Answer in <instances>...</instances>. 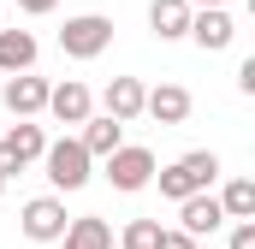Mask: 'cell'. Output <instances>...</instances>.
I'll use <instances>...</instances> for the list:
<instances>
[{
	"mask_svg": "<svg viewBox=\"0 0 255 249\" xmlns=\"http://www.w3.org/2000/svg\"><path fill=\"white\" fill-rule=\"evenodd\" d=\"M48 113H54L60 124H83L89 113H95V95H89V83H77V77L54 83V89H48Z\"/></svg>",
	"mask_w": 255,
	"mask_h": 249,
	"instance_id": "obj_10",
	"label": "cell"
},
{
	"mask_svg": "<svg viewBox=\"0 0 255 249\" xmlns=\"http://www.w3.org/2000/svg\"><path fill=\"white\" fill-rule=\"evenodd\" d=\"M190 42L202 48V54H226V48L238 42V24H232V12H226V6L190 12Z\"/></svg>",
	"mask_w": 255,
	"mask_h": 249,
	"instance_id": "obj_8",
	"label": "cell"
},
{
	"mask_svg": "<svg viewBox=\"0 0 255 249\" xmlns=\"http://www.w3.org/2000/svg\"><path fill=\"white\" fill-rule=\"evenodd\" d=\"M220 178V154L214 148H190V154H178L172 166H160L154 172V184L166 202H184V196H202V190Z\"/></svg>",
	"mask_w": 255,
	"mask_h": 249,
	"instance_id": "obj_1",
	"label": "cell"
},
{
	"mask_svg": "<svg viewBox=\"0 0 255 249\" xmlns=\"http://www.w3.org/2000/svg\"><path fill=\"white\" fill-rule=\"evenodd\" d=\"M142 113L154 124H184L190 119V89H184V83H160V89L142 95Z\"/></svg>",
	"mask_w": 255,
	"mask_h": 249,
	"instance_id": "obj_11",
	"label": "cell"
},
{
	"mask_svg": "<svg viewBox=\"0 0 255 249\" xmlns=\"http://www.w3.org/2000/svg\"><path fill=\"white\" fill-rule=\"evenodd\" d=\"M119 249H160V220H130L119 232Z\"/></svg>",
	"mask_w": 255,
	"mask_h": 249,
	"instance_id": "obj_18",
	"label": "cell"
},
{
	"mask_svg": "<svg viewBox=\"0 0 255 249\" xmlns=\"http://www.w3.org/2000/svg\"><path fill=\"white\" fill-rule=\"evenodd\" d=\"M48 77H36V71H24V77H6V89H0V101H6V113L12 119H36V113H48Z\"/></svg>",
	"mask_w": 255,
	"mask_h": 249,
	"instance_id": "obj_7",
	"label": "cell"
},
{
	"mask_svg": "<svg viewBox=\"0 0 255 249\" xmlns=\"http://www.w3.org/2000/svg\"><path fill=\"white\" fill-rule=\"evenodd\" d=\"M190 12H208V6H226V0H184Z\"/></svg>",
	"mask_w": 255,
	"mask_h": 249,
	"instance_id": "obj_23",
	"label": "cell"
},
{
	"mask_svg": "<svg viewBox=\"0 0 255 249\" xmlns=\"http://www.w3.org/2000/svg\"><path fill=\"white\" fill-rule=\"evenodd\" d=\"M238 89H244V95H255V60L238 65Z\"/></svg>",
	"mask_w": 255,
	"mask_h": 249,
	"instance_id": "obj_21",
	"label": "cell"
},
{
	"mask_svg": "<svg viewBox=\"0 0 255 249\" xmlns=\"http://www.w3.org/2000/svg\"><path fill=\"white\" fill-rule=\"evenodd\" d=\"M18 226H24V238H30V244H60L65 226H71V214H65L60 196H30V202H24V214H18Z\"/></svg>",
	"mask_w": 255,
	"mask_h": 249,
	"instance_id": "obj_6",
	"label": "cell"
},
{
	"mask_svg": "<svg viewBox=\"0 0 255 249\" xmlns=\"http://www.w3.org/2000/svg\"><path fill=\"white\" fill-rule=\"evenodd\" d=\"M60 249H113V226H107L101 214H83V220H71V226H65Z\"/></svg>",
	"mask_w": 255,
	"mask_h": 249,
	"instance_id": "obj_16",
	"label": "cell"
},
{
	"mask_svg": "<svg viewBox=\"0 0 255 249\" xmlns=\"http://www.w3.org/2000/svg\"><path fill=\"white\" fill-rule=\"evenodd\" d=\"M77 142H83V154H89V160H107V154H119V148H125V124L107 119V113H89Z\"/></svg>",
	"mask_w": 255,
	"mask_h": 249,
	"instance_id": "obj_12",
	"label": "cell"
},
{
	"mask_svg": "<svg viewBox=\"0 0 255 249\" xmlns=\"http://www.w3.org/2000/svg\"><path fill=\"white\" fill-rule=\"evenodd\" d=\"M154 172H160V166H154V154H148L142 142H125L119 154H107V184L125 190V196L148 190V184H154Z\"/></svg>",
	"mask_w": 255,
	"mask_h": 249,
	"instance_id": "obj_5",
	"label": "cell"
},
{
	"mask_svg": "<svg viewBox=\"0 0 255 249\" xmlns=\"http://www.w3.org/2000/svg\"><path fill=\"white\" fill-rule=\"evenodd\" d=\"M0 196H6V178H0Z\"/></svg>",
	"mask_w": 255,
	"mask_h": 249,
	"instance_id": "obj_24",
	"label": "cell"
},
{
	"mask_svg": "<svg viewBox=\"0 0 255 249\" xmlns=\"http://www.w3.org/2000/svg\"><path fill=\"white\" fill-rule=\"evenodd\" d=\"M220 214L238 226V220H255V178H232L220 190Z\"/></svg>",
	"mask_w": 255,
	"mask_h": 249,
	"instance_id": "obj_17",
	"label": "cell"
},
{
	"mask_svg": "<svg viewBox=\"0 0 255 249\" xmlns=\"http://www.w3.org/2000/svg\"><path fill=\"white\" fill-rule=\"evenodd\" d=\"M42 166H48V184H54V190H83L89 178H95V172H89L95 160L83 154V142H77V136L48 142V148H42Z\"/></svg>",
	"mask_w": 255,
	"mask_h": 249,
	"instance_id": "obj_2",
	"label": "cell"
},
{
	"mask_svg": "<svg viewBox=\"0 0 255 249\" xmlns=\"http://www.w3.org/2000/svg\"><path fill=\"white\" fill-rule=\"evenodd\" d=\"M226 249H255V220H238V226H232V244Z\"/></svg>",
	"mask_w": 255,
	"mask_h": 249,
	"instance_id": "obj_19",
	"label": "cell"
},
{
	"mask_svg": "<svg viewBox=\"0 0 255 249\" xmlns=\"http://www.w3.org/2000/svg\"><path fill=\"white\" fill-rule=\"evenodd\" d=\"M220 226H226L220 196H208V190H202V196H184V202H178V232H190L196 244H202V238H214Z\"/></svg>",
	"mask_w": 255,
	"mask_h": 249,
	"instance_id": "obj_9",
	"label": "cell"
},
{
	"mask_svg": "<svg viewBox=\"0 0 255 249\" xmlns=\"http://www.w3.org/2000/svg\"><path fill=\"white\" fill-rule=\"evenodd\" d=\"M18 6H24V12H30V18H48V12H54V6H60V0H18Z\"/></svg>",
	"mask_w": 255,
	"mask_h": 249,
	"instance_id": "obj_22",
	"label": "cell"
},
{
	"mask_svg": "<svg viewBox=\"0 0 255 249\" xmlns=\"http://www.w3.org/2000/svg\"><path fill=\"white\" fill-rule=\"evenodd\" d=\"M107 42H113V18H101V12H77V18H65V30H60L65 60H95V54H107Z\"/></svg>",
	"mask_w": 255,
	"mask_h": 249,
	"instance_id": "obj_3",
	"label": "cell"
},
{
	"mask_svg": "<svg viewBox=\"0 0 255 249\" xmlns=\"http://www.w3.org/2000/svg\"><path fill=\"white\" fill-rule=\"evenodd\" d=\"M148 30H154L160 42L190 36V6H184V0H148Z\"/></svg>",
	"mask_w": 255,
	"mask_h": 249,
	"instance_id": "obj_15",
	"label": "cell"
},
{
	"mask_svg": "<svg viewBox=\"0 0 255 249\" xmlns=\"http://www.w3.org/2000/svg\"><path fill=\"white\" fill-rule=\"evenodd\" d=\"M142 83L136 77H113L107 89H101V107H107V119H119V124H130V119H142Z\"/></svg>",
	"mask_w": 255,
	"mask_h": 249,
	"instance_id": "obj_13",
	"label": "cell"
},
{
	"mask_svg": "<svg viewBox=\"0 0 255 249\" xmlns=\"http://www.w3.org/2000/svg\"><path fill=\"white\" fill-rule=\"evenodd\" d=\"M36 36L30 30H0V71L6 77H24V71H36Z\"/></svg>",
	"mask_w": 255,
	"mask_h": 249,
	"instance_id": "obj_14",
	"label": "cell"
},
{
	"mask_svg": "<svg viewBox=\"0 0 255 249\" xmlns=\"http://www.w3.org/2000/svg\"><path fill=\"white\" fill-rule=\"evenodd\" d=\"M42 148H48V136H42V124L18 119L6 136H0V178H18L24 166H36L42 160Z\"/></svg>",
	"mask_w": 255,
	"mask_h": 249,
	"instance_id": "obj_4",
	"label": "cell"
},
{
	"mask_svg": "<svg viewBox=\"0 0 255 249\" xmlns=\"http://www.w3.org/2000/svg\"><path fill=\"white\" fill-rule=\"evenodd\" d=\"M160 249H196L190 232H160Z\"/></svg>",
	"mask_w": 255,
	"mask_h": 249,
	"instance_id": "obj_20",
	"label": "cell"
}]
</instances>
